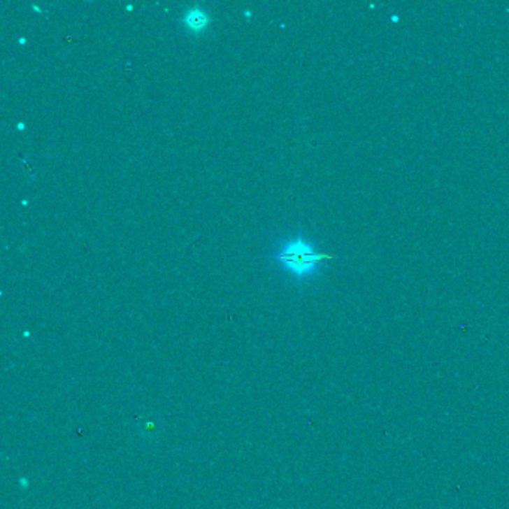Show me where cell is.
<instances>
[{
  "instance_id": "6da1fadb",
  "label": "cell",
  "mask_w": 509,
  "mask_h": 509,
  "mask_svg": "<svg viewBox=\"0 0 509 509\" xmlns=\"http://www.w3.org/2000/svg\"><path fill=\"white\" fill-rule=\"evenodd\" d=\"M334 257V254L318 251L311 242L302 236L284 241L275 254V260L278 261L280 266L297 281L309 280L318 273L323 261Z\"/></svg>"
},
{
  "instance_id": "7a4b0ae2",
  "label": "cell",
  "mask_w": 509,
  "mask_h": 509,
  "mask_svg": "<svg viewBox=\"0 0 509 509\" xmlns=\"http://www.w3.org/2000/svg\"><path fill=\"white\" fill-rule=\"evenodd\" d=\"M184 27L192 33H202L209 26V15L205 9L193 6L188 8L181 17Z\"/></svg>"
},
{
  "instance_id": "3957f363",
  "label": "cell",
  "mask_w": 509,
  "mask_h": 509,
  "mask_svg": "<svg viewBox=\"0 0 509 509\" xmlns=\"http://www.w3.org/2000/svg\"><path fill=\"white\" fill-rule=\"evenodd\" d=\"M18 129H20V130H23V129H24V124H23V123H20V124H18Z\"/></svg>"
}]
</instances>
